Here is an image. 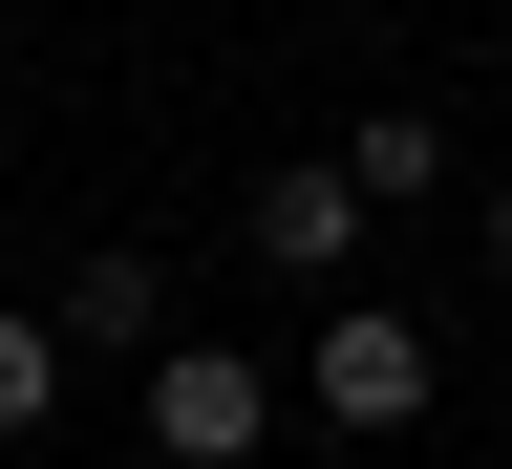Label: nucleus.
Here are the masks:
<instances>
[{"instance_id":"nucleus-1","label":"nucleus","mask_w":512,"mask_h":469,"mask_svg":"<svg viewBox=\"0 0 512 469\" xmlns=\"http://www.w3.org/2000/svg\"><path fill=\"white\" fill-rule=\"evenodd\" d=\"M150 448H171V469H235V448H256V363H235V342H171V363H150Z\"/></svg>"},{"instance_id":"nucleus-2","label":"nucleus","mask_w":512,"mask_h":469,"mask_svg":"<svg viewBox=\"0 0 512 469\" xmlns=\"http://www.w3.org/2000/svg\"><path fill=\"white\" fill-rule=\"evenodd\" d=\"M320 406H342V427H406V406H427V320L342 299V320H320Z\"/></svg>"},{"instance_id":"nucleus-3","label":"nucleus","mask_w":512,"mask_h":469,"mask_svg":"<svg viewBox=\"0 0 512 469\" xmlns=\"http://www.w3.org/2000/svg\"><path fill=\"white\" fill-rule=\"evenodd\" d=\"M342 235H363V171H278L256 192V256L278 278H342Z\"/></svg>"},{"instance_id":"nucleus-4","label":"nucleus","mask_w":512,"mask_h":469,"mask_svg":"<svg viewBox=\"0 0 512 469\" xmlns=\"http://www.w3.org/2000/svg\"><path fill=\"white\" fill-rule=\"evenodd\" d=\"M150 320H171V278H150V256H86V299H64V342H150Z\"/></svg>"},{"instance_id":"nucleus-5","label":"nucleus","mask_w":512,"mask_h":469,"mask_svg":"<svg viewBox=\"0 0 512 469\" xmlns=\"http://www.w3.org/2000/svg\"><path fill=\"white\" fill-rule=\"evenodd\" d=\"M64 406V320H0V427H43Z\"/></svg>"},{"instance_id":"nucleus-6","label":"nucleus","mask_w":512,"mask_h":469,"mask_svg":"<svg viewBox=\"0 0 512 469\" xmlns=\"http://www.w3.org/2000/svg\"><path fill=\"white\" fill-rule=\"evenodd\" d=\"M491 278H512V192H491Z\"/></svg>"}]
</instances>
